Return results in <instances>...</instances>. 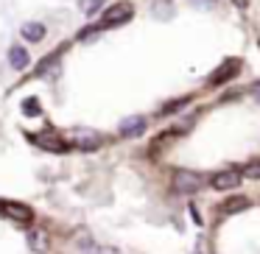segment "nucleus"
Returning <instances> with one entry per match:
<instances>
[{
  "label": "nucleus",
  "mask_w": 260,
  "mask_h": 254,
  "mask_svg": "<svg viewBox=\"0 0 260 254\" xmlns=\"http://www.w3.org/2000/svg\"><path fill=\"white\" fill-rule=\"evenodd\" d=\"M132 12H135V9H132V3H123V0H120V3H115L112 9H107V14L101 17L98 28H112V25H123L126 20L132 17Z\"/></svg>",
  "instance_id": "obj_1"
},
{
  "label": "nucleus",
  "mask_w": 260,
  "mask_h": 254,
  "mask_svg": "<svg viewBox=\"0 0 260 254\" xmlns=\"http://www.w3.org/2000/svg\"><path fill=\"white\" fill-rule=\"evenodd\" d=\"M0 212L6 215V218H12L14 224H31L34 221V209L20 201H3L0 204Z\"/></svg>",
  "instance_id": "obj_2"
},
{
  "label": "nucleus",
  "mask_w": 260,
  "mask_h": 254,
  "mask_svg": "<svg viewBox=\"0 0 260 254\" xmlns=\"http://www.w3.org/2000/svg\"><path fill=\"white\" fill-rule=\"evenodd\" d=\"M171 185H174L176 193H196L204 185V179L199 173H193V170H176Z\"/></svg>",
  "instance_id": "obj_3"
},
{
  "label": "nucleus",
  "mask_w": 260,
  "mask_h": 254,
  "mask_svg": "<svg viewBox=\"0 0 260 254\" xmlns=\"http://www.w3.org/2000/svg\"><path fill=\"white\" fill-rule=\"evenodd\" d=\"M70 142H73L76 148H81V151H95L98 146H101V134L98 131H90V129H79L70 134Z\"/></svg>",
  "instance_id": "obj_4"
},
{
  "label": "nucleus",
  "mask_w": 260,
  "mask_h": 254,
  "mask_svg": "<svg viewBox=\"0 0 260 254\" xmlns=\"http://www.w3.org/2000/svg\"><path fill=\"white\" fill-rule=\"evenodd\" d=\"M28 246L34 254H45L48 248H51V235H48V229H42V226H31L28 229Z\"/></svg>",
  "instance_id": "obj_5"
},
{
  "label": "nucleus",
  "mask_w": 260,
  "mask_h": 254,
  "mask_svg": "<svg viewBox=\"0 0 260 254\" xmlns=\"http://www.w3.org/2000/svg\"><path fill=\"white\" fill-rule=\"evenodd\" d=\"M31 140L37 142V146L40 148H48V151H53V154H62L64 148V140H59L56 134H53V131H42V134H31Z\"/></svg>",
  "instance_id": "obj_6"
},
{
  "label": "nucleus",
  "mask_w": 260,
  "mask_h": 254,
  "mask_svg": "<svg viewBox=\"0 0 260 254\" xmlns=\"http://www.w3.org/2000/svg\"><path fill=\"white\" fill-rule=\"evenodd\" d=\"M210 185H213L215 190H232V187L241 185V173H238V170H221V173H215L213 179H210Z\"/></svg>",
  "instance_id": "obj_7"
},
{
  "label": "nucleus",
  "mask_w": 260,
  "mask_h": 254,
  "mask_svg": "<svg viewBox=\"0 0 260 254\" xmlns=\"http://www.w3.org/2000/svg\"><path fill=\"white\" fill-rule=\"evenodd\" d=\"M143 131H146V118L140 115H132L120 123V137H140Z\"/></svg>",
  "instance_id": "obj_8"
},
{
  "label": "nucleus",
  "mask_w": 260,
  "mask_h": 254,
  "mask_svg": "<svg viewBox=\"0 0 260 254\" xmlns=\"http://www.w3.org/2000/svg\"><path fill=\"white\" fill-rule=\"evenodd\" d=\"M9 64H12L14 70H20V73H23V70L31 64L28 51H25L23 45H12V48H9Z\"/></svg>",
  "instance_id": "obj_9"
},
{
  "label": "nucleus",
  "mask_w": 260,
  "mask_h": 254,
  "mask_svg": "<svg viewBox=\"0 0 260 254\" xmlns=\"http://www.w3.org/2000/svg\"><path fill=\"white\" fill-rule=\"evenodd\" d=\"M20 34H23L25 42H40V40H45L48 28H45V23H25L20 28Z\"/></svg>",
  "instance_id": "obj_10"
},
{
  "label": "nucleus",
  "mask_w": 260,
  "mask_h": 254,
  "mask_svg": "<svg viewBox=\"0 0 260 254\" xmlns=\"http://www.w3.org/2000/svg\"><path fill=\"white\" fill-rule=\"evenodd\" d=\"M249 207V198L246 196H235V198H226L224 204H221V212L224 215H232V212H241V209Z\"/></svg>",
  "instance_id": "obj_11"
},
{
  "label": "nucleus",
  "mask_w": 260,
  "mask_h": 254,
  "mask_svg": "<svg viewBox=\"0 0 260 254\" xmlns=\"http://www.w3.org/2000/svg\"><path fill=\"white\" fill-rule=\"evenodd\" d=\"M235 70H238V62H226L224 67L218 70V73H213V76H210V84H221V81H226L232 73H235Z\"/></svg>",
  "instance_id": "obj_12"
},
{
  "label": "nucleus",
  "mask_w": 260,
  "mask_h": 254,
  "mask_svg": "<svg viewBox=\"0 0 260 254\" xmlns=\"http://www.w3.org/2000/svg\"><path fill=\"white\" fill-rule=\"evenodd\" d=\"M23 112L28 115V118H37V115H40V101H37V98H28V101H23Z\"/></svg>",
  "instance_id": "obj_13"
},
{
  "label": "nucleus",
  "mask_w": 260,
  "mask_h": 254,
  "mask_svg": "<svg viewBox=\"0 0 260 254\" xmlns=\"http://www.w3.org/2000/svg\"><path fill=\"white\" fill-rule=\"evenodd\" d=\"M101 6H104V0H84V6H81V9H84L87 17H92L95 12H101Z\"/></svg>",
  "instance_id": "obj_14"
},
{
  "label": "nucleus",
  "mask_w": 260,
  "mask_h": 254,
  "mask_svg": "<svg viewBox=\"0 0 260 254\" xmlns=\"http://www.w3.org/2000/svg\"><path fill=\"white\" fill-rule=\"evenodd\" d=\"M241 176H246V179H260V162H249Z\"/></svg>",
  "instance_id": "obj_15"
},
{
  "label": "nucleus",
  "mask_w": 260,
  "mask_h": 254,
  "mask_svg": "<svg viewBox=\"0 0 260 254\" xmlns=\"http://www.w3.org/2000/svg\"><path fill=\"white\" fill-rule=\"evenodd\" d=\"M193 3H196V6H202V9H210L215 0H193Z\"/></svg>",
  "instance_id": "obj_16"
},
{
  "label": "nucleus",
  "mask_w": 260,
  "mask_h": 254,
  "mask_svg": "<svg viewBox=\"0 0 260 254\" xmlns=\"http://www.w3.org/2000/svg\"><path fill=\"white\" fill-rule=\"evenodd\" d=\"M232 3H235V6H241V9H243V6H246V3H249V0H232Z\"/></svg>",
  "instance_id": "obj_17"
},
{
  "label": "nucleus",
  "mask_w": 260,
  "mask_h": 254,
  "mask_svg": "<svg viewBox=\"0 0 260 254\" xmlns=\"http://www.w3.org/2000/svg\"><path fill=\"white\" fill-rule=\"evenodd\" d=\"M254 98L260 101V84H254Z\"/></svg>",
  "instance_id": "obj_18"
}]
</instances>
